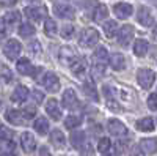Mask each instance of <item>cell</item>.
I'll return each mask as SVG.
<instances>
[{
	"label": "cell",
	"instance_id": "obj_21",
	"mask_svg": "<svg viewBox=\"0 0 157 156\" xmlns=\"http://www.w3.org/2000/svg\"><path fill=\"white\" fill-rule=\"evenodd\" d=\"M137 129L141 133H152L154 131V120L151 117H145V118H141L137 122Z\"/></svg>",
	"mask_w": 157,
	"mask_h": 156
},
{
	"label": "cell",
	"instance_id": "obj_46",
	"mask_svg": "<svg viewBox=\"0 0 157 156\" xmlns=\"http://www.w3.org/2000/svg\"><path fill=\"white\" fill-rule=\"evenodd\" d=\"M5 32H6V25H5V21L0 18V38L5 36Z\"/></svg>",
	"mask_w": 157,
	"mask_h": 156
},
{
	"label": "cell",
	"instance_id": "obj_23",
	"mask_svg": "<svg viewBox=\"0 0 157 156\" xmlns=\"http://www.w3.org/2000/svg\"><path fill=\"white\" fill-rule=\"evenodd\" d=\"M50 142H52L54 147L61 148V147H64V144H66V139H64V134L60 131V129H54L52 134H50Z\"/></svg>",
	"mask_w": 157,
	"mask_h": 156
},
{
	"label": "cell",
	"instance_id": "obj_28",
	"mask_svg": "<svg viewBox=\"0 0 157 156\" xmlns=\"http://www.w3.org/2000/svg\"><path fill=\"white\" fill-rule=\"evenodd\" d=\"M71 144L75 148H82L83 144H85V133L80 131V129H78V131H72V134H71Z\"/></svg>",
	"mask_w": 157,
	"mask_h": 156
},
{
	"label": "cell",
	"instance_id": "obj_7",
	"mask_svg": "<svg viewBox=\"0 0 157 156\" xmlns=\"http://www.w3.org/2000/svg\"><path fill=\"white\" fill-rule=\"evenodd\" d=\"M132 40H134V27L129 24L123 25L120 29V32H118V44L123 47H127Z\"/></svg>",
	"mask_w": 157,
	"mask_h": 156
},
{
	"label": "cell",
	"instance_id": "obj_8",
	"mask_svg": "<svg viewBox=\"0 0 157 156\" xmlns=\"http://www.w3.org/2000/svg\"><path fill=\"white\" fill-rule=\"evenodd\" d=\"M113 13L118 19H127L132 16L134 13V6L130 3H124V2H120V3H115L113 5Z\"/></svg>",
	"mask_w": 157,
	"mask_h": 156
},
{
	"label": "cell",
	"instance_id": "obj_5",
	"mask_svg": "<svg viewBox=\"0 0 157 156\" xmlns=\"http://www.w3.org/2000/svg\"><path fill=\"white\" fill-rule=\"evenodd\" d=\"M16 70H17V73H21L22 76H32V77H36V73L41 71V68H35L33 65H32V62H30L27 57L17 60Z\"/></svg>",
	"mask_w": 157,
	"mask_h": 156
},
{
	"label": "cell",
	"instance_id": "obj_33",
	"mask_svg": "<svg viewBox=\"0 0 157 156\" xmlns=\"http://www.w3.org/2000/svg\"><path fill=\"white\" fill-rule=\"evenodd\" d=\"M13 79V73L10 71L8 66L5 65H0V84H8Z\"/></svg>",
	"mask_w": 157,
	"mask_h": 156
},
{
	"label": "cell",
	"instance_id": "obj_22",
	"mask_svg": "<svg viewBox=\"0 0 157 156\" xmlns=\"http://www.w3.org/2000/svg\"><path fill=\"white\" fill-rule=\"evenodd\" d=\"M5 118L11 123V125H22L25 120L22 118V114L21 110H16V109H8L6 110V115H5Z\"/></svg>",
	"mask_w": 157,
	"mask_h": 156
},
{
	"label": "cell",
	"instance_id": "obj_20",
	"mask_svg": "<svg viewBox=\"0 0 157 156\" xmlns=\"http://www.w3.org/2000/svg\"><path fill=\"white\" fill-rule=\"evenodd\" d=\"M75 58H77V55H75V52H74V49L71 46H64V47L60 49V60L63 63L71 65L72 60H75Z\"/></svg>",
	"mask_w": 157,
	"mask_h": 156
},
{
	"label": "cell",
	"instance_id": "obj_3",
	"mask_svg": "<svg viewBox=\"0 0 157 156\" xmlns=\"http://www.w3.org/2000/svg\"><path fill=\"white\" fill-rule=\"evenodd\" d=\"M137 81H138L140 87L148 90L155 82V73L152 70H148V68H141V70L137 71Z\"/></svg>",
	"mask_w": 157,
	"mask_h": 156
},
{
	"label": "cell",
	"instance_id": "obj_19",
	"mask_svg": "<svg viewBox=\"0 0 157 156\" xmlns=\"http://www.w3.org/2000/svg\"><path fill=\"white\" fill-rule=\"evenodd\" d=\"M109 63L115 71H123L126 68V58H124L123 54H113L109 58Z\"/></svg>",
	"mask_w": 157,
	"mask_h": 156
},
{
	"label": "cell",
	"instance_id": "obj_48",
	"mask_svg": "<svg viewBox=\"0 0 157 156\" xmlns=\"http://www.w3.org/2000/svg\"><path fill=\"white\" fill-rule=\"evenodd\" d=\"M0 156H14V154H13V153H2Z\"/></svg>",
	"mask_w": 157,
	"mask_h": 156
},
{
	"label": "cell",
	"instance_id": "obj_29",
	"mask_svg": "<svg viewBox=\"0 0 157 156\" xmlns=\"http://www.w3.org/2000/svg\"><path fill=\"white\" fill-rule=\"evenodd\" d=\"M107 16H109V8L105 5H98L96 10L93 11V19L96 22H102L104 19H107Z\"/></svg>",
	"mask_w": 157,
	"mask_h": 156
},
{
	"label": "cell",
	"instance_id": "obj_44",
	"mask_svg": "<svg viewBox=\"0 0 157 156\" xmlns=\"http://www.w3.org/2000/svg\"><path fill=\"white\" fill-rule=\"evenodd\" d=\"M33 98H35L36 102H41V101L44 99V95L39 92V90H35V92H33Z\"/></svg>",
	"mask_w": 157,
	"mask_h": 156
},
{
	"label": "cell",
	"instance_id": "obj_30",
	"mask_svg": "<svg viewBox=\"0 0 157 156\" xmlns=\"http://www.w3.org/2000/svg\"><path fill=\"white\" fill-rule=\"evenodd\" d=\"M102 30H104V33H105L107 38H113L118 32V22L116 21H107L102 25Z\"/></svg>",
	"mask_w": 157,
	"mask_h": 156
},
{
	"label": "cell",
	"instance_id": "obj_16",
	"mask_svg": "<svg viewBox=\"0 0 157 156\" xmlns=\"http://www.w3.org/2000/svg\"><path fill=\"white\" fill-rule=\"evenodd\" d=\"M46 112L50 115V118L52 120H60L61 118V109H60V106H58V101L57 99H49L47 102H46Z\"/></svg>",
	"mask_w": 157,
	"mask_h": 156
},
{
	"label": "cell",
	"instance_id": "obj_14",
	"mask_svg": "<svg viewBox=\"0 0 157 156\" xmlns=\"http://www.w3.org/2000/svg\"><path fill=\"white\" fill-rule=\"evenodd\" d=\"M71 66V71L74 76L80 77V76H85L86 70H88V65H86V60L83 57H77L75 60H72V63L69 65Z\"/></svg>",
	"mask_w": 157,
	"mask_h": 156
},
{
	"label": "cell",
	"instance_id": "obj_17",
	"mask_svg": "<svg viewBox=\"0 0 157 156\" xmlns=\"http://www.w3.org/2000/svg\"><path fill=\"white\" fill-rule=\"evenodd\" d=\"M29 88L27 87H24V85H17L16 87V90H14V92H13L11 93V101L13 102H24L25 99H27L29 98Z\"/></svg>",
	"mask_w": 157,
	"mask_h": 156
},
{
	"label": "cell",
	"instance_id": "obj_39",
	"mask_svg": "<svg viewBox=\"0 0 157 156\" xmlns=\"http://www.w3.org/2000/svg\"><path fill=\"white\" fill-rule=\"evenodd\" d=\"M11 137H13V131L0 123V140H11Z\"/></svg>",
	"mask_w": 157,
	"mask_h": 156
},
{
	"label": "cell",
	"instance_id": "obj_10",
	"mask_svg": "<svg viewBox=\"0 0 157 156\" xmlns=\"http://www.w3.org/2000/svg\"><path fill=\"white\" fill-rule=\"evenodd\" d=\"M107 129H109V133L115 137H120V136H126L127 134V128L123 122L120 120H116V118H112L109 120L107 123Z\"/></svg>",
	"mask_w": 157,
	"mask_h": 156
},
{
	"label": "cell",
	"instance_id": "obj_43",
	"mask_svg": "<svg viewBox=\"0 0 157 156\" xmlns=\"http://www.w3.org/2000/svg\"><path fill=\"white\" fill-rule=\"evenodd\" d=\"M129 156H145V153L141 151L140 147H134L132 150H130V154Z\"/></svg>",
	"mask_w": 157,
	"mask_h": 156
},
{
	"label": "cell",
	"instance_id": "obj_15",
	"mask_svg": "<svg viewBox=\"0 0 157 156\" xmlns=\"http://www.w3.org/2000/svg\"><path fill=\"white\" fill-rule=\"evenodd\" d=\"M61 104L66 109H74L77 104H78V99H77V95L72 88H68V90H64V93L61 96Z\"/></svg>",
	"mask_w": 157,
	"mask_h": 156
},
{
	"label": "cell",
	"instance_id": "obj_35",
	"mask_svg": "<svg viewBox=\"0 0 157 156\" xmlns=\"http://www.w3.org/2000/svg\"><path fill=\"white\" fill-rule=\"evenodd\" d=\"M110 148H112L110 139H109V137H101L99 142H98V150H99V153H107Z\"/></svg>",
	"mask_w": 157,
	"mask_h": 156
},
{
	"label": "cell",
	"instance_id": "obj_6",
	"mask_svg": "<svg viewBox=\"0 0 157 156\" xmlns=\"http://www.w3.org/2000/svg\"><path fill=\"white\" fill-rule=\"evenodd\" d=\"M21 52H22V46L17 40H8L6 44L3 46V54L10 60H16L21 55Z\"/></svg>",
	"mask_w": 157,
	"mask_h": 156
},
{
	"label": "cell",
	"instance_id": "obj_49",
	"mask_svg": "<svg viewBox=\"0 0 157 156\" xmlns=\"http://www.w3.org/2000/svg\"><path fill=\"white\" fill-rule=\"evenodd\" d=\"M27 2H30V3H36V2H41V0H27Z\"/></svg>",
	"mask_w": 157,
	"mask_h": 156
},
{
	"label": "cell",
	"instance_id": "obj_38",
	"mask_svg": "<svg viewBox=\"0 0 157 156\" xmlns=\"http://www.w3.org/2000/svg\"><path fill=\"white\" fill-rule=\"evenodd\" d=\"M14 142L13 140H0V151L2 153H11L14 150Z\"/></svg>",
	"mask_w": 157,
	"mask_h": 156
},
{
	"label": "cell",
	"instance_id": "obj_31",
	"mask_svg": "<svg viewBox=\"0 0 157 156\" xmlns=\"http://www.w3.org/2000/svg\"><path fill=\"white\" fill-rule=\"evenodd\" d=\"M82 123V117L80 115H68L64 118V128L66 129H74V128H78Z\"/></svg>",
	"mask_w": 157,
	"mask_h": 156
},
{
	"label": "cell",
	"instance_id": "obj_45",
	"mask_svg": "<svg viewBox=\"0 0 157 156\" xmlns=\"http://www.w3.org/2000/svg\"><path fill=\"white\" fill-rule=\"evenodd\" d=\"M16 3H17V0H0V5L2 6H13Z\"/></svg>",
	"mask_w": 157,
	"mask_h": 156
},
{
	"label": "cell",
	"instance_id": "obj_34",
	"mask_svg": "<svg viewBox=\"0 0 157 156\" xmlns=\"http://www.w3.org/2000/svg\"><path fill=\"white\" fill-rule=\"evenodd\" d=\"M35 27L32 24H21V27H19V35L22 36V38H29V36H33L35 35Z\"/></svg>",
	"mask_w": 157,
	"mask_h": 156
},
{
	"label": "cell",
	"instance_id": "obj_2",
	"mask_svg": "<svg viewBox=\"0 0 157 156\" xmlns=\"http://www.w3.org/2000/svg\"><path fill=\"white\" fill-rule=\"evenodd\" d=\"M99 41V32L96 29H85L78 36V44L82 47H93Z\"/></svg>",
	"mask_w": 157,
	"mask_h": 156
},
{
	"label": "cell",
	"instance_id": "obj_13",
	"mask_svg": "<svg viewBox=\"0 0 157 156\" xmlns=\"http://www.w3.org/2000/svg\"><path fill=\"white\" fill-rule=\"evenodd\" d=\"M24 13H25V16H27L30 21H33V22L43 21L44 16H46V10L39 8V6H25Z\"/></svg>",
	"mask_w": 157,
	"mask_h": 156
},
{
	"label": "cell",
	"instance_id": "obj_11",
	"mask_svg": "<svg viewBox=\"0 0 157 156\" xmlns=\"http://www.w3.org/2000/svg\"><path fill=\"white\" fill-rule=\"evenodd\" d=\"M137 21L143 25V27H151L154 24V16L148 6H140L137 13Z\"/></svg>",
	"mask_w": 157,
	"mask_h": 156
},
{
	"label": "cell",
	"instance_id": "obj_41",
	"mask_svg": "<svg viewBox=\"0 0 157 156\" xmlns=\"http://www.w3.org/2000/svg\"><path fill=\"white\" fill-rule=\"evenodd\" d=\"M29 50L32 52V55H39L41 54V44H39V41H32L29 44Z\"/></svg>",
	"mask_w": 157,
	"mask_h": 156
},
{
	"label": "cell",
	"instance_id": "obj_26",
	"mask_svg": "<svg viewBox=\"0 0 157 156\" xmlns=\"http://www.w3.org/2000/svg\"><path fill=\"white\" fill-rule=\"evenodd\" d=\"M3 21H5L6 27H14V25H17L21 22V13L19 11H10V13H6Z\"/></svg>",
	"mask_w": 157,
	"mask_h": 156
},
{
	"label": "cell",
	"instance_id": "obj_32",
	"mask_svg": "<svg viewBox=\"0 0 157 156\" xmlns=\"http://www.w3.org/2000/svg\"><path fill=\"white\" fill-rule=\"evenodd\" d=\"M44 33H46L47 36H55V35H57V22H55L54 19L47 18V19L44 21Z\"/></svg>",
	"mask_w": 157,
	"mask_h": 156
},
{
	"label": "cell",
	"instance_id": "obj_4",
	"mask_svg": "<svg viewBox=\"0 0 157 156\" xmlns=\"http://www.w3.org/2000/svg\"><path fill=\"white\" fill-rule=\"evenodd\" d=\"M41 85L47 90V92H50V93H57L58 90H60L58 76H57L55 73H52V71L46 73V74L43 76V79H41Z\"/></svg>",
	"mask_w": 157,
	"mask_h": 156
},
{
	"label": "cell",
	"instance_id": "obj_42",
	"mask_svg": "<svg viewBox=\"0 0 157 156\" xmlns=\"http://www.w3.org/2000/svg\"><path fill=\"white\" fill-rule=\"evenodd\" d=\"M148 107L151 110H157V93L149 95V98H148Z\"/></svg>",
	"mask_w": 157,
	"mask_h": 156
},
{
	"label": "cell",
	"instance_id": "obj_40",
	"mask_svg": "<svg viewBox=\"0 0 157 156\" xmlns=\"http://www.w3.org/2000/svg\"><path fill=\"white\" fill-rule=\"evenodd\" d=\"M124 150H126V142H124V140H118V142H115V145H113V154L121 156V154L124 153Z\"/></svg>",
	"mask_w": 157,
	"mask_h": 156
},
{
	"label": "cell",
	"instance_id": "obj_24",
	"mask_svg": "<svg viewBox=\"0 0 157 156\" xmlns=\"http://www.w3.org/2000/svg\"><path fill=\"white\" fill-rule=\"evenodd\" d=\"M33 128H35V131H36L39 136H46V134L49 133V122H47V118H44V117H39V118L35 122Z\"/></svg>",
	"mask_w": 157,
	"mask_h": 156
},
{
	"label": "cell",
	"instance_id": "obj_12",
	"mask_svg": "<svg viewBox=\"0 0 157 156\" xmlns=\"http://www.w3.org/2000/svg\"><path fill=\"white\" fill-rule=\"evenodd\" d=\"M21 147L25 153H33L36 150V140L32 133H22L21 136Z\"/></svg>",
	"mask_w": 157,
	"mask_h": 156
},
{
	"label": "cell",
	"instance_id": "obj_27",
	"mask_svg": "<svg viewBox=\"0 0 157 156\" xmlns=\"http://www.w3.org/2000/svg\"><path fill=\"white\" fill-rule=\"evenodd\" d=\"M141 151L146 153H157V139H141Z\"/></svg>",
	"mask_w": 157,
	"mask_h": 156
},
{
	"label": "cell",
	"instance_id": "obj_36",
	"mask_svg": "<svg viewBox=\"0 0 157 156\" xmlns=\"http://www.w3.org/2000/svg\"><path fill=\"white\" fill-rule=\"evenodd\" d=\"M74 32H75V29H74L72 24H64L63 29H61V38L63 40H71L74 36Z\"/></svg>",
	"mask_w": 157,
	"mask_h": 156
},
{
	"label": "cell",
	"instance_id": "obj_37",
	"mask_svg": "<svg viewBox=\"0 0 157 156\" xmlns=\"http://www.w3.org/2000/svg\"><path fill=\"white\" fill-rule=\"evenodd\" d=\"M21 114H22V118L29 122V120H32L33 117L36 115V107L35 106H27L24 110H21Z\"/></svg>",
	"mask_w": 157,
	"mask_h": 156
},
{
	"label": "cell",
	"instance_id": "obj_47",
	"mask_svg": "<svg viewBox=\"0 0 157 156\" xmlns=\"http://www.w3.org/2000/svg\"><path fill=\"white\" fill-rule=\"evenodd\" d=\"M152 36H154V40L157 41V27L154 29V32H152Z\"/></svg>",
	"mask_w": 157,
	"mask_h": 156
},
{
	"label": "cell",
	"instance_id": "obj_18",
	"mask_svg": "<svg viewBox=\"0 0 157 156\" xmlns=\"http://www.w3.org/2000/svg\"><path fill=\"white\" fill-rule=\"evenodd\" d=\"M83 92H85V95H86L90 99H93V101H98V99H99L98 90H96V87H94V81L91 79V77H88V79L85 81V84H83Z\"/></svg>",
	"mask_w": 157,
	"mask_h": 156
},
{
	"label": "cell",
	"instance_id": "obj_25",
	"mask_svg": "<svg viewBox=\"0 0 157 156\" xmlns=\"http://www.w3.org/2000/svg\"><path fill=\"white\" fill-rule=\"evenodd\" d=\"M148 50H149V43L146 40H137L135 44H134V52H135V55L138 57H145L148 54Z\"/></svg>",
	"mask_w": 157,
	"mask_h": 156
},
{
	"label": "cell",
	"instance_id": "obj_1",
	"mask_svg": "<svg viewBox=\"0 0 157 156\" xmlns=\"http://www.w3.org/2000/svg\"><path fill=\"white\" fill-rule=\"evenodd\" d=\"M109 63V52L104 46H99L94 54H93V66H91V71H93L94 76H101L105 71V66Z\"/></svg>",
	"mask_w": 157,
	"mask_h": 156
},
{
	"label": "cell",
	"instance_id": "obj_9",
	"mask_svg": "<svg viewBox=\"0 0 157 156\" xmlns=\"http://www.w3.org/2000/svg\"><path fill=\"white\" fill-rule=\"evenodd\" d=\"M54 13L61 19H74V16H75L74 8L71 5H68V3H55L54 5Z\"/></svg>",
	"mask_w": 157,
	"mask_h": 156
}]
</instances>
